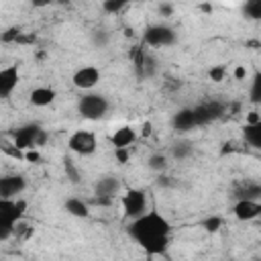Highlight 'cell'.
Here are the masks:
<instances>
[{
  "label": "cell",
  "instance_id": "cell-5",
  "mask_svg": "<svg viewBox=\"0 0 261 261\" xmlns=\"http://www.w3.org/2000/svg\"><path fill=\"white\" fill-rule=\"evenodd\" d=\"M67 147L77 155H92L96 151V135L92 130H75L67 139Z\"/></svg>",
  "mask_w": 261,
  "mask_h": 261
},
{
  "label": "cell",
  "instance_id": "cell-12",
  "mask_svg": "<svg viewBox=\"0 0 261 261\" xmlns=\"http://www.w3.org/2000/svg\"><path fill=\"white\" fill-rule=\"evenodd\" d=\"M232 212L239 220H253L261 214V204L257 200H237Z\"/></svg>",
  "mask_w": 261,
  "mask_h": 261
},
{
  "label": "cell",
  "instance_id": "cell-22",
  "mask_svg": "<svg viewBox=\"0 0 261 261\" xmlns=\"http://www.w3.org/2000/svg\"><path fill=\"white\" fill-rule=\"evenodd\" d=\"M124 6H126V2H124V0H104V2H102V8H104L106 12H110V14H114V12L122 10Z\"/></svg>",
  "mask_w": 261,
  "mask_h": 261
},
{
  "label": "cell",
  "instance_id": "cell-2",
  "mask_svg": "<svg viewBox=\"0 0 261 261\" xmlns=\"http://www.w3.org/2000/svg\"><path fill=\"white\" fill-rule=\"evenodd\" d=\"M110 110V102L106 96L96 94V92H88L77 100V112L82 114V118L86 120H100L106 116V112Z\"/></svg>",
  "mask_w": 261,
  "mask_h": 261
},
{
  "label": "cell",
  "instance_id": "cell-24",
  "mask_svg": "<svg viewBox=\"0 0 261 261\" xmlns=\"http://www.w3.org/2000/svg\"><path fill=\"white\" fill-rule=\"evenodd\" d=\"M220 224H222V220H220L218 216H210V218H206V220L202 222V226H204L208 232H216V230L220 228Z\"/></svg>",
  "mask_w": 261,
  "mask_h": 261
},
{
  "label": "cell",
  "instance_id": "cell-3",
  "mask_svg": "<svg viewBox=\"0 0 261 261\" xmlns=\"http://www.w3.org/2000/svg\"><path fill=\"white\" fill-rule=\"evenodd\" d=\"M145 43L151 47H171L177 41V35L167 24H149L143 35Z\"/></svg>",
  "mask_w": 261,
  "mask_h": 261
},
{
  "label": "cell",
  "instance_id": "cell-27",
  "mask_svg": "<svg viewBox=\"0 0 261 261\" xmlns=\"http://www.w3.org/2000/svg\"><path fill=\"white\" fill-rule=\"evenodd\" d=\"M157 12H159L161 16H171V14H173V4H169V2H161V4L157 6Z\"/></svg>",
  "mask_w": 261,
  "mask_h": 261
},
{
  "label": "cell",
  "instance_id": "cell-30",
  "mask_svg": "<svg viewBox=\"0 0 261 261\" xmlns=\"http://www.w3.org/2000/svg\"><path fill=\"white\" fill-rule=\"evenodd\" d=\"M47 143V133L43 130V128H39V133H37V137H35V147H41V145H45Z\"/></svg>",
  "mask_w": 261,
  "mask_h": 261
},
{
  "label": "cell",
  "instance_id": "cell-17",
  "mask_svg": "<svg viewBox=\"0 0 261 261\" xmlns=\"http://www.w3.org/2000/svg\"><path fill=\"white\" fill-rule=\"evenodd\" d=\"M192 153H194V143H192V141L179 139V141L171 143V157H173L175 161H184V159L192 157Z\"/></svg>",
  "mask_w": 261,
  "mask_h": 261
},
{
  "label": "cell",
  "instance_id": "cell-31",
  "mask_svg": "<svg viewBox=\"0 0 261 261\" xmlns=\"http://www.w3.org/2000/svg\"><path fill=\"white\" fill-rule=\"evenodd\" d=\"M114 155L120 163H126L128 161V149H114Z\"/></svg>",
  "mask_w": 261,
  "mask_h": 261
},
{
  "label": "cell",
  "instance_id": "cell-14",
  "mask_svg": "<svg viewBox=\"0 0 261 261\" xmlns=\"http://www.w3.org/2000/svg\"><path fill=\"white\" fill-rule=\"evenodd\" d=\"M171 126L179 133H186V130H192L196 126V120H194V112L192 108H181L177 110L173 116H171Z\"/></svg>",
  "mask_w": 261,
  "mask_h": 261
},
{
  "label": "cell",
  "instance_id": "cell-6",
  "mask_svg": "<svg viewBox=\"0 0 261 261\" xmlns=\"http://www.w3.org/2000/svg\"><path fill=\"white\" fill-rule=\"evenodd\" d=\"M100 77H102V73H100V69L96 65H84V67L73 71L71 82H73V86L77 90H92V88L98 86Z\"/></svg>",
  "mask_w": 261,
  "mask_h": 261
},
{
  "label": "cell",
  "instance_id": "cell-7",
  "mask_svg": "<svg viewBox=\"0 0 261 261\" xmlns=\"http://www.w3.org/2000/svg\"><path fill=\"white\" fill-rule=\"evenodd\" d=\"M192 112H194L196 126H200V124H208V122L220 118L224 114V104H220V102H206V104H200V106L192 108Z\"/></svg>",
  "mask_w": 261,
  "mask_h": 261
},
{
  "label": "cell",
  "instance_id": "cell-4",
  "mask_svg": "<svg viewBox=\"0 0 261 261\" xmlns=\"http://www.w3.org/2000/svg\"><path fill=\"white\" fill-rule=\"evenodd\" d=\"M122 208H124V214L128 218H139L147 212V196L143 190H137V188H130L124 196H122Z\"/></svg>",
  "mask_w": 261,
  "mask_h": 261
},
{
  "label": "cell",
  "instance_id": "cell-11",
  "mask_svg": "<svg viewBox=\"0 0 261 261\" xmlns=\"http://www.w3.org/2000/svg\"><path fill=\"white\" fill-rule=\"evenodd\" d=\"M18 80H20V73L16 65H8L0 69V98H8L14 92Z\"/></svg>",
  "mask_w": 261,
  "mask_h": 261
},
{
  "label": "cell",
  "instance_id": "cell-18",
  "mask_svg": "<svg viewBox=\"0 0 261 261\" xmlns=\"http://www.w3.org/2000/svg\"><path fill=\"white\" fill-rule=\"evenodd\" d=\"M245 143L253 149H261V124H245L243 128Z\"/></svg>",
  "mask_w": 261,
  "mask_h": 261
},
{
  "label": "cell",
  "instance_id": "cell-29",
  "mask_svg": "<svg viewBox=\"0 0 261 261\" xmlns=\"http://www.w3.org/2000/svg\"><path fill=\"white\" fill-rule=\"evenodd\" d=\"M210 77H212L214 82H220V80L224 77V67H220V65H218V67H212V69H210Z\"/></svg>",
  "mask_w": 261,
  "mask_h": 261
},
{
  "label": "cell",
  "instance_id": "cell-9",
  "mask_svg": "<svg viewBox=\"0 0 261 261\" xmlns=\"http://www.w3.org/2000/svg\"><path fill=\"white\" fill-rule=\"evenodd\" d=\"M27 188V181L22 175H4L0 177V198L2 200H14L20 196Z\"/></svg>",
  "mask_w": 261,
  "mask_h": 261
},
{
  "label": "cell",
  "instance_id": "cell-20",
  "mask_svg": "<svg viewBox=\"0 0 261 261\" xmlns=\"http://www.w3.org/2000/svg\"><path fill=\"white\" fill-rule=\"evenodd\" d=\"M259 194H261V188H259L257 184H249V186L241 192L239 200H257V198H259Z\"/></svg>",
  "mask_w": 261,
  "mask_h": 261
},
{
  "label": "cell",
  "instance_id": "cell-26",
  "mask_svg": "<svg viewBox=\"0 0 261 261\" xmlns=\"http://www.w3.org/2000/svg\"><path fill=\"white\" fill-rule=\"evenodd\" d=\"M12 232H14V224H2V222H0V241L10 239Z\"/></svg>",
  "mask_w": 261,
  "mask_h": 261
},
{
  "label": "cell",
  "instance_id": "cell-15",
  "mask_svg": "<svg viewBox=\"0 0 261 261\" xmlns=\"http://www.w3.org/2000/svg\"><path fill=\"white\" fill-rule=\"evenodd\" d=\"M110 141H112L114 149H128L137 141V133H135L133 126H120V128L114 130Z\"/></svg>",
  "mask_w": 261,
  "mask_h": 261
},
{
  "label": "cell",
  "instance_id": "cell-8",
  "mask_svg": "<svg viewBox=\"0 0 261 261\" xmlns=\"http://www.w3.org/2000/svg\"><path fill=\"white\" fill-rule=\"evenodd\" d=\"M94 192H96L100 204H110L112 198L118 196V192H120V181L116 177H110V175L100 177L94 186Z\"/></svg>",
  "mask_w": 261,
  "mask_h": 261
},
{
  "label": "cell",
  "instance_id": "cell-21",
  "mask_svg": "<svg viewBox=\"0 0 261 261\" xmlns=\"http://www.w3.org/2000/svg\"><path fill=\"white\" fill-rule=\"evenodd\" d=\"M108 41H110V33L108 31H94L92 33V43L96 45V47H106L108 45Z\"/></svg>",
  "mask_w": 261,
  "mask_h": 261
},
{
  "label": "cell",
  "instance_id": "cell-1",
  "mask_svg": "<svg viewBox=\"0 0 261 261\" xmlns=\"http://www.w3.org/2000/svg\"><path fill=\"white\" fill-rule=\"evenodd\" d=\"M126 232L149 255H163L167 251V245H169L171 224L159 212L149 210L143 216L130 220Z\"/></svg>",
  "mask_w": 261,
  "mask_h": 261
},
{
  "label": "cell",
  "instance_id": "cell-19",
  "mask_svg": "<svg viewBox=\"0 0 261 261\" xmlns=\"http://www.w3.org/2000/svg\"><path fill=\"white\" fill-rule=\"evenodd\" d=\"M167 155L165 153H151L149 159H147V167L155 173H163L167 169Z\"/></svg>",
  "mask_w": 261,
  "mask_h": 261
},
{
  "label": "cell",
  "instance_id": "cell-33",
  "mask_svg": "<svg viewBox=\"0 0 261 261\" xmlns=\"http://www.w3.org/2000/svg\"><path fill=\"white\" fill-rule=\"evenodd\" d=\"M151 128H153V124H151V122H145V124H143V130H141L143 137H149V135H151Z\"/></svg>",
  "mask_w": 261,
  "mask_h": 261
},
{
  "label": "cell",
  "instance_id": "cell-23",
  "mask_svg": "<svg viewBox=\"0 0 261 261\" xmlns=\"http://www.w3.org/2000/svg\"><path fill=\"white\" fill-rule=\"evenodd\" d=\"M243 10H245L247 16L259 18V16H261V2H247V4L243 6Z\"/></svg>",
  "mask_w": 261,
  "mask_h": 261
},
{
  "label": "cell",
  "instance_id": "cell-13",
  "mask_svg": "<svg viewBox=\"0 0 261 261\" xmlns=\"http://www.w3.org/2000/svg\"><path fill=\"white\" fill-rule=\"evenodd\" d=\"M55 96H57V94H55L53 88H49V86H37V88L31 90V94H29V102H31L33 106H37V108H43V106L53 104Z\"/></svg>",
  "mask_w": 261,
  "mask_h": 261
},
{
  "label": "cell",
  "instance_id": "cell-16",
  "mask_svg": "<svg viewBox=\"0 0 261 261\" xmlns=\"http://www.w3.org/2000/svg\"><path fill=\"white\" fill-rule=\"evenodd\" d=\"M63 208H65L67 214H71L75 218H88L90 216V206L82 198H67L65 204H63Z\"/></svg>",
  "mask_w": 261,
  "mask_h": 261
},
{
  "label": "cell",
  "instance_id": "cell-10",
  "mask_svg": "<svg viewBox=\"0 0 261 261\" xmlns=\"http://www.w3.org/2000/svg\"><path fill=\"white\" fill-rule=\"evenodd\" d=\"M22 212H24V202L0 198V222L2 224H16L20 220Z\"/></svg>",
  "mask_w": 261,
  "mask_h": 261
},
{
  "label": "cell",
  "instance_id": "cell-25",
  "mask_svg": "<svg viewBox=\"0 0 261 261\" xmlns=\"http://www.w3.org/2000/svg\"><path fill=\"white\" fill-rule=\"evenodd\" d=\"M251 100H253V102H259V100H261V77H259V75H255V80H253V86H251Z\"/></svg>",
  "mask_w": 261,
  "mask_h": 261
},
{
  "label": "cell",
  "instance_id": "cell-28",
  "mask_svg": "<svg viewBox=\"0 0 261 261\" xmlns=\"http://www.w3.org/2000/svg\"><path fill=\"white\" fill-rule=\"evenodd\" d=\"M245 124H261V114H259V110H251V112L247 114V118H245Z\"/></svg>",
  "mask_w": 261,
  "mask_h": 261
},
{
  "label": "cell",
  "instance_id": "cell-32",
  "mask_svg": "<svg viewBox=\"0 0 261 261\" xmlns=\"http://www.w3.org/2000/svg\"><path fill=\"white\" fill-rule=\"evenodd\" d=\"M232 75H234V80H245L247 77V69L243 65H237L234 71H232Z\"/></svg>",
  "mask_w": 261,
  "mask_h": 261
}]
</instances>
